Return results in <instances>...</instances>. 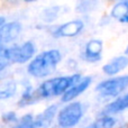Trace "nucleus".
<instances>
[{"mask_svg": "<svg viewBox=\"0 0 128 128\" xmlns=\"http://www.w3.org/2000/svg\"><path fill=\"white\" fill-rule=\"evenodd\" d=\"M81 80L82 79L80 74H73L68 76H60L52 80H47L43 82L40 88L36 90V97L37 99H40V98H51L64 94L68 89H71Z\"/></svg>", "mask_w": 128, "mask_h": 128, "instance_id": "nucleus-1", "label": "nucleus"}, {"mask_svg": "<svg viewBox=\"0 0 128 128\" xmlns=\"http://www.w3.org/2000/svg\"><path fill=\"white\" fill-rule=\"evenodd\" d=\"M61 61V53L56 50L46 51L37 55L28 65V73L35 78L50 75Z\"/></svg>", "mask_w": 128, "mask_h": 128, "instance_id": "nucleus-2", "label": "nucleus"}, {"mask_svg": "<svg viewBox=\"0 0 128 128\" xmlns=\"http://www.w3.org/2000/svg\"><path fill=\"white\" fill-rule=\"evenodd\" d=\"M35 53V46L32 42H26L20 46L4 47L1 45L0 48V71H4L9 62L22 64L29 61Z\"/></svg>", "mask_w": 128, "mask_h": 128, "instance_id": "nucleus-3", "label": "nucleus"}, {"mask_svg": "<svg viewBox=\"0 0 128 128\" xmlns=\"http://www.w3.org/2000/svg\"><path fill=\"white\" fill-rule=\"evenodd\" d=\"M84 108L81 102H72L60 111L58 122L62 128H72L81 120Z\"/></svg>", "mask_w": 128, "mask_h": 128, "instance_id": "nucleus-4", "label": "nucleus"}, {"mask_svg": "<svg viewBox=\"0 0 128 128\" xmlns=\"http://www.w3.org/2000/svg\"><path fill=\"white\" fill-rule=\"evenodd\" d=\"M128 88V75L102 81L96 86V91L104 97H116Z\"/></svg>", "mask_w": 128, "mask_h": 128, "instance_id": "nucleus-5", "label": "nucleus"}, {"mask_svg": "<svg viewBox=\"0 0 128 128\" xmlns=\"http://www.w3.org/2000/svg\"><path fill=\"white\" fill-rule=\"evenodd\" d=\"M83 29V22L79 19L71 20L62 26H60L55 32H54V36L55 37H73V36L78 35L80 32Z\"/></svg>", "mask_w": 128, "mask_h": 128, "instance_id": "nucleus-6", "label": "nucleus"}, {"mask_svg": "<svg viewBox=\"0 0 128 128\" xmlns=\"http://www.w3.org/2000/svg\"><path fill=\"white\" fill-rule=\"evenodd\" d=\"M22 32V25L18 22H11L0 27V42L2 44L12 42Z\"/></svg>", "mask_w": 128, "mask_h": 128, "instance_id": "nucleus-7", "label": "nucleus"}, {"mask_svg": "<svg viewBox=\"0 0 128 128\" xmlns=\"http://www.w3.org/2000/svg\"><path fill=\"white\" fill-rule=\"evenodd\" d=\"M102 52V42L100 40H91L86 45L84 53L82 54V58L88 62H97L101 58Z\"/></svg>", "mask_w": 128, "mask_h": 128, "instance_id": "nucleus-8", "label": "nucleus"}, {"mask_svg": "<svg viewBox=\"0 0 128 128\" xmlns=\"http://www.w3.org/2000/svg\"><path fill=\"white\" fill-rule=\"evenodd\" d=\"M91 83V78L90 76H86L81 80L80 82H78L76 84L72 86L71 89H68L65 93L62 96V101L63 102H68L71 100H73L74 98H76L79 94L83 93L84 91L88 89V86Z\"/></svg>", "mask_w": 128, "mask_h": 128, "instance_id": "nucleus-9", "label": "nucleus"}, {"mask_svg": "<svg viewBox=\"0 0 128 128\" xmlns=\"http://www.w3.org/2000/svg\"><path fill=\"white\" fill-rule=\"evenodd\" d=\"M127 65H128V58H126V56H118V58H115L114 60H111L108 64H106L102 68V71L104 72V74L115 75L118 72L124 70Z\"/></svg>", "mask_w": 128, "mask_h": 128, "instance_id": "nucleus-10", "label": "nucleus"}, {"mask_svg": "<svg viewBox=\"0 0 128 128\" xmlns=\"http://www.w3.org/2000/svg\"><path fill=\"white\" fill-rule=\"evenodd\" d=\"M56 108H58V107H56L55 104L50 106L48 108L45 109L42 114H40V115L36 117L35 122H36L37 128H47V127H50V125L52 124L54 117H55L56 110H58Z\"/></svg>", "mask_w": 128, "mask_h": 128, "instance_id": "nucleus-11", "label": "nucleus"}, {"mask_svg": "<svg viewBox=\"0 0 128 128\" xmlns=\"http://www.w3.org/2000/svg\"><path fill=\"white\" fill-rule=\"evenodd\" d=\"M128 108V93L122 97L118 98L117 100H115L114 102L109 104L106 107V109L104 110V115H110V114H118L122 112V110Z\"/></svg>", "mask_w": 128, "mask_h": 128, "instance_id": "nucleus-12", "label": "nucleus"}, {"mask_svg": "<svg viewBox=\"0 0 128 128\" xmlns=\"http://www.w3.org/2000/svg\"><path fill=\"white\" fill-rule=\"evenodd\" d=\"M111 16L122 22H128V1H120L111 9Z\"/></svg>", "mask_w": 128, "mask_h": 128, "instance_id": "nucleus-13", "label": "nucleus"}, {"mask_svg": "<svg viewBox=\"0 0 128 128\" xmlns=\"http://www.w3.org/2000/svg\"><path fill=\"white\" fill-rule=\"evenodd\" d=\"M16 92V83L14 81H9L7 83L2 84L1 90H0V98L2 100L7 99V98H10L15 94Z\"/></svg>", "mask_w": 128, "mask_h": 128, "instance_id": "nucleus-14", "label": "nucleus"}, {"mask_svg": "<svg viewBox=\"0 0 128 128\" xmlns=\"http://www.w3.org/2000/svg\"><path fill=\"white\" fill-rule=\"evenodd\" d=\"M14 128H37V126H36L34 117L30 114H28V115L24 116V117L14 126Z\"/></svg>", "mask_w": 128, "mask_h": 128, "instance_id": "nucleus-15", "label": "nucleus"}, {"mask_svg": "<svg viewBox=\"0 0 128 128\" xmlns=\"http://www.w3.org/2000/svg\"><path fill=\"white\" fill-rule=\"evenodd\" d=\"M2 119H4V122H8V124L17 122V117H16V114L14 112V111H9V112L4 114V117H2Z\"/></svg>", "mask_w": 128, "mask_h": 128, "instance_id": "nucleus-16", "label": "nucleus"}, {"mask_svg": "<svg viewBox=\"0 0 128 128\" xmlns=\"http://www.w3.org/2000/svg\"><path fill=\"white\" fill-rule=\"evenodd\" d=\"M126 54H128V46H127V48H126Z\"/></svg>", "mask_w": 128, "mask_h": 128, "instance_id": "nucleus-17", "label": "nucleus"}]
</instances>
